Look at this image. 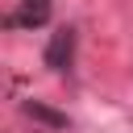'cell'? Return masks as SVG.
I'll list each match as a JSON object with an SVG mask.
<instances>
[{"label":"cell","mask_w":133,"mask_h":133,"mask_svg":"<svg viewBox=\"0 0 133 133\" xmlns=\"http://www.w3.org/2000/svg\"><path fill=\"white\" fill-rule=\"evenodd\" d=\"M29 112H33V116H42L46 125H66V116H54V112H50V108H42V104H29Z\"/></svg>","instance_id":"3"},{"label":"cell","mask_w":133,"mask_h":133,"mask_svg":"<svg viewBox=\"0 0 133 133\" xmlns=\"http://www.w3.org/2000/svg\"><path fill=\"white\" fill-rule=\"evenodd\" d=\"M71 54H75V29H58L46 46V66L54 71H66L71 66Z\"/></svg>","instance_id":"2"},{"label":"cell","mask_w":133,"mask_h":133,"mask_svg":"<svg viewBox=\"0 0 133 133\" xmlns=\"http://www.w3.org/2000/svg\"><path fill=\"white\" fill-rule=\"evenodd\" d=\"M50 8H54V0H17V12H8V25L12 29H37L50 21Z\"/></svg>","instance_id":"1"}]
</instances>
